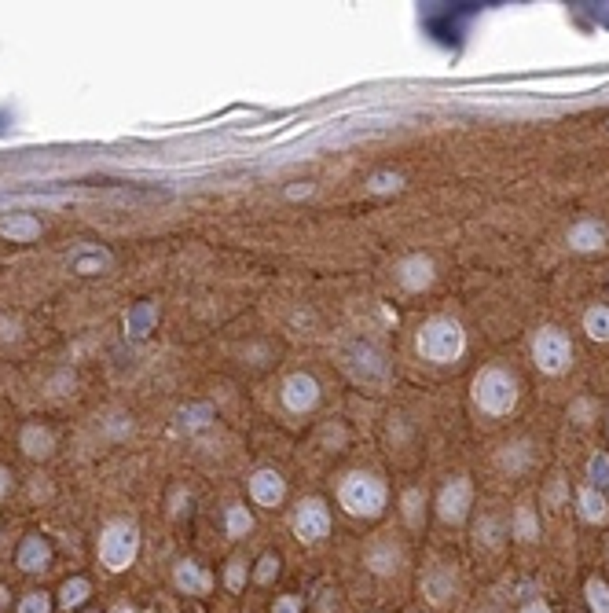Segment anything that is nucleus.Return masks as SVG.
<instances>
[{"label":"nucleus","instance_id":"obj_1","mask_svg":"<svg viewBox=\"0 0 609 613\" xmlns=\"http://www.w3.org/2000/svg\"><path fill=\"white\" fill-rule=\"evenodd\" d=\"M474 401L485 415H507L518 404V379L503 368H485L474 379Z\"/></svg>","mask_w":609,"mask_h":613},{"label":"nucleus","instance_id":"obj_2","mask_svg":"<svg viewBox=\"0 0 609 613\" xmlns=\"http://www.w3.org/2000/svg\"><path fill=\"white\" fill-rule=\"evenodd\" d=\"M466 338H463V327L448 316H433L430 324L419 331V353L433 364H452L459 353H463Z\"/></svg>","mask_w":609,"mask_h":613},{"label":"nucleus","instance_id":"obj_3","mask_svg":"<svg viewBox=\"0 0 609 613\" xmlns=\"http://www.w3.org/2000/svg\"><path fill=\"white\" fill-rule=\"evenodd\" d=\"M338 500H341V507L349 514H356V518H375V514H382V507H386V485L371 474H349L338 489Z\"/></svg>","mask_w":609,"mask_h":613},{"label":"nucleus","instance_id":"obj_4","mask_svg":"<svg viewBox=\"0 0 609 613\" xmlns=\"http://www.w3.org/2000/svg\"><path fill=\"white\" fill-rule=\"evenodd\" d=\"M532 357H536V368L540 371H547V375H558L569 368V357H573V346H569V338L562 335V331H540L536 342H532Z\"/></svg>","mask_w":609,"mask_h":613},{"label":"nucleus","instance_id":"obj_5","mask_svg":"<svg viewBox=\"0 0 609 613\" xmlns=\"http://www.w3.org/2000/svg\"><path fill=\"white\" fill-rule=\"evenodd\" d=\"M103 562L111 566V569H125L133 562V555H136V533L129 529V525H111L103 536Z\"/></svg>","mask_w":609,"mask_h":613},{"label":"nucleus","instance_id":"obj_6","mask_svg":"<svg viewBox=\"0 0 609 613\" xmlns=\"http://www.w3.org/2000/svg\"><path fill=\"white\" fill-rule=\"evenodd\" d=\"M316 401H319V382L312 375H290V379L283 382V404L290 408L294 415L312 412Z\"/></svg>","mask_w":609,"mask_h":613},{"label":"nucleus","instance_id":"obj_7","mask_svg":"<svg viewBox=\"0 0 609 613\" xmlns=\"http://www.w3.org/2000/svg\"><path fill=\"white\" fill-rule=\"evenodd\" d=\"M327 525H330V514L323 507V500H301V507L294 514V529L301 540H319L327 536Z\"/></svg>","mask_w":609,"mask_h":613},{"label":"nucleus","instance_id":"obj_8","mask_svg":"<svg viewBox=\"0 0 609 613\" xmlns=\"http://www.w3.org/2000/svg\"><path fill=\"white\" fill-rule=\"evenodd\" d=\"M470 481L466 478H455L452 485H444L441 500H437V507H441V518L444 522H463L466 518V507H470Z\"/></svg>","mask_w":609,"mask_h":613},{"label":"nucleus","instance_id":"obj_9","mask_svg":"<svg viewBox=\"0 0 609 613\" xmlns=\"http://www.w3.org/2000/svg\"><path fill=\"white\" fill-rule=\"evenodd\" d=\"M397 279H400L404 290H426L433 283V261H430V257H422V254L404 257V261L397 265Z\"/></svg>","mask_w":609,"mask_h":613},{"label":"nucleus","instance_id":"obj_10","mask_svg":"<svg viewBox=\"0 0 609 613\" xmlns=\"http://www.w3.org/2000/svg\"><path fill=\"white\" fill-rule=\"evenodd\" d=\"M250 496H253V503H261V507H275V503L286 496V485L275 470H257V474L250 478Z\"/></svg>","mask_w":609,"mask_h":613},{"label":"nucleus","instance_id":"obj_11","mask_svg":"<svg viewBox=\"0 0 609 613\" xmlns=\"http://www.w3.org/2000/svg\"><path fill=\"white\" fill-rule=\"evenodd\" d=\"M602 243H606V224H598V221H576L569 228L573 250H598Z\"/></svg>","mask_w":609,"mask_h":613},{"label":"nucleus","instance_id":"obj_12","mask_svg":"<svg viewBox=\"0 0 609 613\" xmlns=\"http://www.w3.org/2000/svg\"><path fill=\"white\" fill-rule=\"evenodd\" d=\"M41 232V221L37 217H30V213H19V217H8V221H0V235H12V239H34V235Z\"/></svg>","mask_w":609,"mask_h":613},{"label":"nucleus","instance_id":"obj_13","mask_svg":"<svg viewBox=\"0 0 609 613\" xmlns=\"http://www.w3.org/2000/svg\"><path fill=\"white\" fill-rule=\"evenodd\" d=\"M48 562V544L41 540V536H30L23 544V551H19V566L23 569H41Z\"/></svg>","mask_w":609,"mask_h":613},{"label":"nucleus","instance_id":"obj_14","mask_svg":"<svg viewBox=\"0 0 609 613\" xmlns=\"http://www.w3.org/2000/svg\"><path fill=\"white\" fill-rule=\"evenodd\" d=\"M584 327H587V335L598 338V342H609V309L606 305H595V309H587V316H584Z\"/></svg>","mask_w":609,"mask_h":613},{"label":"nucleus","instance_id":"obj_15","mask_svg":"<svg viewBox=\"0 0 609 613\" xmlns=\"http://www.w3.org/2000/svg\"><path fill=\"white\" fill-rule=\"evenodd\" d=\"M580 514H584L587 522H602V518H606V500H602V492L584 489V492H580Z\"/></svg>","mask_w":609,"mask_h":613},{"label":"nucleus","instance_id":"obj_16","mask_svg":"<svg viewBox=\"0 0 609 613\" xmlns=\"http://www.w3.org/2000/svg\"><path fill=\"white\" fill-rule=\"evenodd\" d=\"M23 448L30 452V456H48V452H51V434H48V430H41V426H30L23 434Z\"/></svg>","mask_w":609,"mask_h":613},{"label":"nucleus","instance_id":"obj_17","mask_svg":"<svg viewBox=\"0 0 609 613\" xmlns=\"http://www.w3.org/2000/svg\"><path fill=\"white\" fill-rule=\"evenodd\" d=\"M587 478H591V489H609V459L606 456H591V463H587Z\"/></svg>","mask_w":609,"mask_h":613},{"label":"nucleus","instance_id":"obj_18","mask_svg":"<svg viewBox=\"0 0 609 613\" xmlns=\"http://www.w3.org/2000/svg\"><path fill=\"white\" fill-rule=\"evenodd\" d=\"M250 514L246 507H228V536H246L250 533Z\"/></svg>","mask_w":609,"mask_h":613},{"label":"nucleus","instance_id":"obj_19","mask_svg":"<svg viewBox=\"0 0 609 613\" xmlns=\"http://www.w3.org/2000/svg\"><path fill=\"white\" fill-rule=\"evenodd\" d=\"M587 602H591L595 613H609V588L602 580H591V584H587Z\"/></svg>","mask_w":609,"mask_h":613},{"label":"nucleus","instance_id":"obj_20","mask_svg":"<svg viewBox=\"0 0 609 613\" xmlns=\"http://www.w3.org/2000/svg\"><path fill=\"white\" fill-rule=\"evenodd\" d=\"M404 184V180L397 173H375L367 180V191H375V195H386V191H397Z\"/></svg>","mask_w":609,"mask_h":613},{"label":"nucleus","instance_id":"obj_21","mask_svg":"<svg viewBox=\"0 0 609 613\" xmlns=\"http://www.w3.org/2000/svg\"><path fill=\"white\" fill-rule=\"evenodd\" d=\"M84 591H89V584L84 580H73V584L62 588V606H78V602L84 599Z\"/></svg>","mask_w":609,"mask_h":613},{"label":"nucleus","instance_id":"obj_22","mask_svg":"<svg viewBox=\"0 0 609 613\" xmlns=\"http://www.w3.org/2000/svg\"><path fill=\"white\" fill-rule=\"evenodd\" d=\"M176 580H180V584H184V588H206V577H198V573H195V566H191V562H187V566H184V569H180V573H176Z\"/></svg>","mask_w":609,"mask_h":613},{"label":"nucleus","instance_id":"obj_23","mask_svg":"<svg viewBox=\"0 0 609 613\" xmlns=\"http://www.w3.org/2000/svg\"><path fill=\"white\" fill-rule=\"evenodd\" d=\"M275 569H279V558H272V555H264V558H261V569H257V580H261V584H268V580H272V573H275Z\"/></svg>","mask_w":609,"mask_h":613},{"label":"nucleus","instance_id":"obj_24","mask_svg":"<svg viewBox=\"0 0 609 613\" xmlns=\"http://www.w3.org/2000/svg\"><path fill=\"white\" fill-rule=\"evenodd\" d=\"M19 613H48V599H45V595H30Z\"/></svg>","mask_w":609,"mask_h":613},{"label":"nucleus","instance_id":"obj_25","mask_svg":"<svg viewBox=\"0 0 609 613\" xmlns=\"http://www.w3.org/2000/svg\"><path fill=\"white\" fill-rule=\"evenodd\" d=\"M404 514H408L411 525L419 522V492H408V496H404Z\"/></svg>","mask_w":609,"mask_h":613},{"label":"nucleus","instance_id":"obj_26","mask_svg":"<svg viewBox=\"0 0 609 613\" xmlns=\"http://www.w3.org/2000/svg\"><path fill=\"white\" fill-rule=\"evenodd\" d=\"M239 584H242V562H231L228 566V588L239 591Z\"/></svg>","mask_w":609,"mask_h":613},{"label":"nucleus","instance_id":"obj_27","mask_svg":"<svg viewBox=\"0 0 609 613\" xmlns=\"http://www.w3.org/2000/svg\"><path fill=\"white\" fill-rule=\"evenodd\" d=\"M275 613H297V602L294 599H283L279 606H275Z\"/></svg>","mask_w":609,"mask_h":613},{"label":"nucleus","instance_id":"obj_28","mask_svg":"<svg viewBox=\"0 0 609 613\" xmlns=\"http://www.w3.org/2000/svg\"><path fill=\"white\" fill-rule=\"evenodd\" d=\"M525 613H551V610L543 606V602H529V606H525Z\"/></svg>","mask_w":609,"mask_h":613},{"label":"nucleus","instance_id":"obj_29","mask_svg":"<svg viewBox=\"0 0 609 613\" xmlns=\"http://www.w3.org/2000/svg\"><path fill=\"white\" fill-rule=\"evenodd\" d=\"M4 478H8V474H4V470H0V492H4V485H8V481H4Z\"/></svg>","mask_w":609,"mask_h":613},{"label":"nucleus","instance_id":"obj_30","mask_svg":"<svg viewBox=\"0 0 609 613\" xmlns=\"http://www.w3.org/2000/svg\"><path fill=\"white\" fill-rule=\"evenodd\" d=\"M122 613H125V610H122Z\"/></svg>","mask_w":609,"mask_h":613}]
</instances>
